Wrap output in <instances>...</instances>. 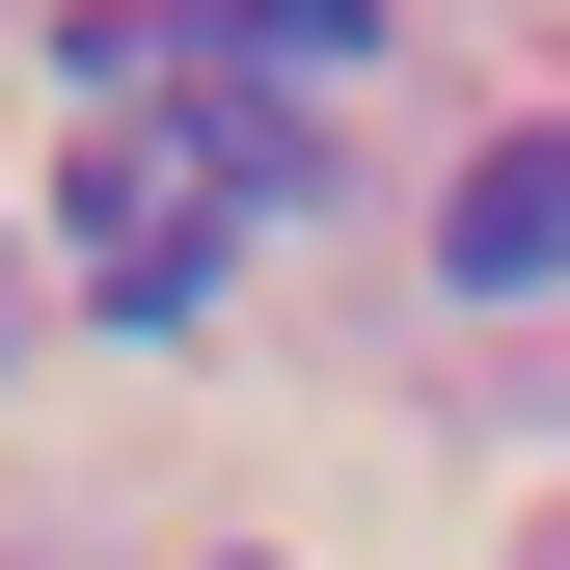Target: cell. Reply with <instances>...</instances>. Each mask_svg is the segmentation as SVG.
I'll list each match as a JSON object with an SVG mask.
<instances>
[{"instance_id":"3","label":"cell","mask_w":570,"mask_h":570,"mask_svg":"<svg viewBox=\"0 0 570 570\" xmlns=\"http://www.w3.org/2000/svg\"><path fill=\"white\" fill-rule=\"evenodd\" d=\"M517 570H570V517H543V543H517Z\"/></svg>"},{"instance_id":"2","label":"cell","mask_w":570,"mask_h":570,"mask_svg":"<svg viewBox=\"0 0 570 570\" xmlns=\"http://www.w3.org/2000/svg\"><path fill=\"white\" fill-rule=\"evenodd\" d=\"M570 272V136H489L462 164V299H543Z\"/></svg>"},{"instance_id":"1","label":"cell","mask_w":570,"mask_h":570,"mask_svg":"<svg viewBox=\"0 0 570 570\" xmlns=\"http://www.w3.org/2000/svg\"><path fill=\"white\" fill-rule=\"evenodd\" d=\"M299 109H218V82H164V109H109L82 136V299L109 326H190V299H218V245L245 218H299Z\"/></svg>"}]
</instances>
